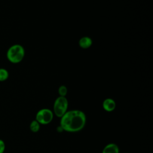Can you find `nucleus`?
Returning a JSON list of instances; mask_svg holds the SVG:
<instances>
[{"label":"nucleus","mask_w":153,"mask_h":153,"mask_svg":"<svg viewBox=\"0 0 153 153\" xmlns=\"http://www.w3.org/2000/svg\"><path fill=\"white\" fill-rule=\"evenodd\" d=\"M60 126L63 131L76 133L82 130L87 121L85 113L79 109L68 110L60 118Z\"/></svg>","instance_id":"1"},{"label":"nucleus","mask_w":153,"mask_h":153,"mask_svg":"<svg viewBox=\"0 0 153 153\" xmlns=\"http://www.w3.org/2000/svg\"><path fill=\"white\" fill-rule=\"evenodd\" d=\"M25 55L24 47L20 44H14L7 50L6 56L8 60L12 63H19L21 62Z\"/></svg>","instance_id":"2"},{"label":"nucleus","mask_w":153,"mask_h":153,"mask_svg":"<svg viewBox=\"0 0 153 153\" xmlns=\"http://www.w3.org/2000/svg\"><path fill=\"white\" fill-rule=\"evenodd\" d=\"M68 106L69 102L66 97H57L53 104L54 115L60 118L68 111Z\"/></svg>","instance_id":"3"},{"label":"nucleus","mask_w":153,"mask_h":153,"mask_svg":"<svg viewBox=\"0 0 153 153\" xmlns=\"http://www.w3.org/2000/svg\"><path fill=\"white\" fill-rule=\"evenodd\" d=\"M41 127V124L36 120H33L31 121L29 125V128L30 130L33 133H37L39 131Z\"/></svg>","instance_id":"8"},{"label":"nucleus","mask_w":153,"mask_h":153,"mask_svg":"<svg viewBox=\"0 0 153 153\" xmlns=\"http://www.w3.org/2000/svg\"><path fill=\"white\" fill-rule=\"evenodd\" d=\"M78 44L81 48L83 49H87L90 48L92 45L93 41L91 38L85 36L80 38Z\"/></svg>","instance_id":"7"},{"label":"nucleus","mask_w":153,"mask_h":153,"mask_svg":"<svg viewBox=\"0 0 153 153\" xmlns=\"http://www.w3.org/2000/svg\"><path fill=\"white\" fill-rule=\"evenodd\" d=\"M9 77V72L7 69L1 68H0V82H3L6 80Z\"/></svg>","instance_id":"9"},{"label":"nucleus","mask_w":153,"mask_h":153,"mask_svg":"<svg viewBox=\"0 0 153 153\" xmlns=\"http://www.w3.org/2000/svg\"><path fill=\"white\" fill-rule=\"evenodd\" d=\"M123 153H128V152H123Z\"/></svg>","instance_id":"12"},{"label":"nucleus","mask_w":153,"mask_h":153,"mask_svg":"<svg viewBox=\"0 0 153 153\" xmlns=\"http://www.w3.org/2000/svg\"><path fill=\"white\" fill-rule=\"evenodd\" d=\"M102 107L105 111L111 112L116 108V102L111 98H106L103 101Z\"/></svg>","instance_id":"5"},{"label":"nucleus","mask_w":153,"mask_h":153,"mask_svg":"<svg viewBox=\"0 0 153 153\" xmlns=\"http://www.w3.org/2000/svg\"><path fill=\"white\" fill-rule=\"evenodd\" d=\"M5 150V143L4 141L0 139V153H4Z\"/></svg>","instance_id":"11"},{"label":"nucleus","mask_w":153,"mask_h":153,"mask_svg":"<svg viewBox=\"0 0 153 153\" xmlns=\"http://www.w3.org/2000/svg\"><path fill=\"white\" fill-rule=\"evenodd\" d=\"M58 93L59 94V96H63L66 97L67 93H68V88L65 85H60L58 89Z\"/></svg>","instance_id":"10"},{"label":"nucleus","mask_w":153,"mask_h":153,"mask_svg":"<svg viewBox=\"0 0 153 153\" xmlns=\"http://www.w3.org/2000/svg\"><path fill=\"white\" fill-rule=\"evenodd\" d=\"M54 116L52 110L48 108H42L36 112L35 120L41 125H47L53 121Z\"/></svg>","instance_id":"4"},{"label":"nucleus","mask_w":153,"mask_h":153,"mask_svg":"<svg viewBox=\"0 0 153 153\" xmlns=\"http://www.w3.org/2000/svg\"><path fill=\"white\" fill-rule=\"evenodd\" d=\"M102 153H120V148L116 143H109L105 146Z\"/></svg>","instance_id":"6"}]
</instances>
